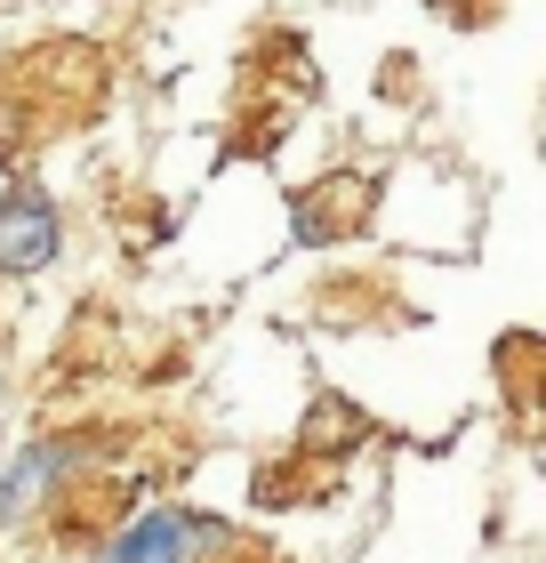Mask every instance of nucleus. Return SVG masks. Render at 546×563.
I'll return each mask as SVG.
<instances>
[{
  "mask_svg": "<svg viewBox=\"0 0 546 563\" xmlns=\"http://www.w3.org/2000/svg\"><path fill=\"white\" fill-rule=\"evenodd\" d=\"M65 225H57V201L48 194H9L0 201V274H41L57 258Z\"/></svg>",
  "mask_w": 546,
  "mask_h": 563,
  "instance_id": "f257e3e1",
  "label": "nucleus"
},
{
  "mask_svg": "<svg viewBox=\"0 0 546 563\" xmlns=\"http://www.w3.org/2000/svg\"><path fill=\"white\" fill-rule=\"evenodd\" d=\"M97 563H186V516H177V507H153V516H137Z\"/></svg>",
  "mask_w": 546,
  "mask_h": 563,
  "instance_id": "f03ea898",
  "label": "nucleus"
},
{
  "mask_svg": "<svg viewBox=\"0 0 546 563\" xmlns=\"http://www.w3.org/2000/svg\"><path fill=\"white\" fill-rule=\"evenodd\" d=\"M73 467V443H33L9 467V483H0V516H24V507H41L48 492H57V475Z\"/></svg>",
  "mask_w": 546,
  "mask_h": 563,
  "instance_id": "7ed1b4c3",
  "label": "nucleus"
},
{
  "mask_svg": "<svg viewBox=\"0 0 546 563\" xmlns=\"http://www.w3.org/2000/svg\"><path fill=\"white\" fill-rule=\"evenodd\" d=\"M361 201H370V186H354V177H337L322 194H298V210H290L298 242H330V210H361Z\"/></svg>",
  "mask_w": 546,
  "mask_h": 563,
  "instance_id": "20e7f679",
  "label": "nucleus"
},
{
  "mask_svg": "<svg viewBox=\"0 0 546 563\" xmlns=\"http://www.w3.org/2000/svg\"><path fill=\"white\" fill-rule=\"evenodd\" d=\"M354 443H361V411L346 395H322L305 411V451H354Z\"/></svg>",
  "mask_w": 546,
  "mask_h": 563,
  "instance_id": "39448f33",
  "label": "nucleus"
}]
</instances>
